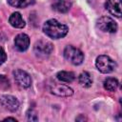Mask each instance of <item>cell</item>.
Masks as SVG:
<instances>
[{
    "label": "cell",
    "instance_id": "6da1fadb",
    "mask_svg": "<svg viewBox=\"0 0 122 122\" xmlns=\"http://www.w3.org/2000/svg\"><path fill=\"white\" fill-rule=\"evenodd\" d=\"M43 31L52 39H59L67 35L69 28L56 19H50L44 23Z\"/></svg>",
    "mask_w": 122,
    "mask_h": 122
},
{
    "label": "cell",
    "instance_id": "7a4b0ae2",
    "mask_svg": "<svg viewBox=\"0 0 122 122\" xmlns=\"http://www.w3.org/2000/svg\"><path fill=\"white\" fill-rule=\"evenodd\" d=\"M64 57L72 65H80L84 61V53L73 46H67L64 50Z\"/></svg>",
    "mask_w": 122,
    "mask_h": 122
},
{
    "label": "cell",
    "instance_id": "3957f363",
    "mask_svg": "<svg viewBox=\"0 0 122 122\" xmlns=\"http://www.w3.org/2000/svg\"><path fill=\"white\" fill-rule=\"evenodd\" d=\"M95 66L99 71L103 73H110L114 71L116 63L108 55H99L96 58Z\"/></svg>",
    "mask_w": 122,
    "mask_h": 122
},
{
    "label": "cell",
    "instance_id": "277c9868",
    "mask_svg": "<svg viewBox=\"0 0 122 122\" xmlns=\"http://www.w3.org/2000/svg\"><path fill=\"white\" fill-rule=\"evenodd\" d=\"M96 26L99 30L106 32L113 33L117 30V24L115 21L109 16H102L96 21Z\"/></svg>",
    "mask_w": 122,
    "mask_h": 122
},
{
    "label": "cell",
    "instance_id": "5b68a950",
    "mask_svg": "<svg viewBox=\"0 0 122 122\" xmlns=\"http://www.w3.org/2000/svg\"><path fill=\"white\" fill-rule=\"evenodd\" d=\"M34 53L37 56L40 57H45L48 56L51 53L52 50H53V46L51 42L46 41V40H39L35 43L34 45Z\"/></svg>",
    "mask_w": 122,
    "mask_h": 122
},
{
    "label": "cell",
    "instance_id": "8992f818",
    "mask_svg": "<svg viewBox=\"0 0 122 122\" xmlns=\"http://www.w3.org/2000/svg\"><path fill=\"white\" fill-rule=\"evenodd\" d=\"M13 76H14V80L17 83V85L21 88L27 89L29 87H30L31 85V78L30 76V74L28 72H26L25 71L22 70H15L13 71Z\"/></svg>",
    "mask_w": 122,
    "mask_h": 122
},
{
    "label": "cell",
    "instance_id": "52a82bcc",
    "mask_svg": "<svg viewBox=\"0 0 122 122\" xmlns=\"http://www.w3.org/2000/svg\"><path fill=\"white\" fill-rule=\"evenodd\" d=\"M0 103L3 107L10 112H15L19 108V101L12 95H2L0 96Z\"/></svg>",
    "mask_w": 122,
    "mask_h": 122
},
{
    "label": "cell",
    "instance_id": "ba28073f",
    "mask_svg": "<svg viewBox=\"0 0 122 122\" xmlns=\"http://www.w3.org/2000/svg\"><path fill=\"white\" fill-rule=\"evenodd\" d=\"M51 92L58 96H71L73 94V91L67 85L53 83L51 86Z\"/></svg>",
    "mask_w": 122,
    "mask_h": 122
},
{
    "label": "cell",
    "instance_id": "9c48e42d",
    "mask_svg": "<svg viewBox=\"0 0 122 122\" xmlns=\"http://www.w3.org/2000/svg\"><path fill=\"white\" fill-rule=\"evenodd\" d=\"M105 7L115 17H121V0H106Z\"/></svg>",
    "mask_w": 122,
    "mask_h": 122
},
{
    "label": "cell",
    "instance_id": "30bf717a",
    "mask_svg": "<svg viewBox=\"0 0 122 122\" xmlns=\"http://www.w3.org/2000/svg\"><path fill=\"white\" fill-rule=\"evenodd\" d=\"M15 48L20 51H25L30 46V37L25 33H19L14 38Z\"/></svg>",
    "mask_w": 122,
    "mask_h": 122
},
{
    "label": "cell",
    "instance_id": "8fae6325",
    "mask_svg": "<svg viewBox=\"0 0 122 122\" xmlns=\"http://www.w3.org/2000/svg\"><path fill=\"white\" fill-rule=\"evenodd\" d=\"M71 3L70 0H52L51 7L58 12H67L71 9Z\"/></svg>",
    "mask_w": 122,
    "mask_h": 122
},
{
    "label": "cell",
    "instance_id": "7c38bea8",
    "mask_svg": "<svg viewBox=\"0 0 122 122\" xmlns=\"http://www.w3.org/2000/svg\"><path fill=\"white\" fill-rule=\"evenodd\" d=\"M9 22H10V24L13 28H17V29H22L26 25L24 19L22 18V15L19 12H13V13H11V15L9 18Z\"/></svg>",
    "mask_w": 122,
    "mask_h": 122
},
{
    "label": "cell",
    "instance_id": "4fadbf2b",
    "mask_svg": "<svg viewBox=\"0 0 122 122\" xmlns=\"http://www.w3.org/2000/svg\"><path fill=\"white\" fill-rule=\"evenodd\" d=\"M56 76H57L58 80L62 81V82H66V83H71L75 78V74L72 71H61L57 72Z\"/></svg>",
    "mask_w": 122,
    "mask_h": 122
},
{
    "label": "cell",
    "instance_id": "5bb4252c",
    "mask_svg": "<svg viewBox=\"0 0 122 122\" xmlns=\"http://www.w3.org/2000/svg\"><path fill=\"white\" fill-rule=\"evenodd\" d=\"M104 88L105 90L109 91V92H114L116 91L117 87H118V80L116 78H113V77H108L105 79L104 81Z\"/></svg>",
    "mask_w": 122,
    "mask_h": 122
},
{
    "label": "cell",
    "instance_id": "9a60e30c",
    "mask_svg": "<svg viewBox=\"0 0 122 122\" xmlns=\"http://www.w3.org/2000/svg\"><path fill=\"white\" fill-rule=\"evenodd\" d=\"M78 80H79V83L81 84V86H83L85 88H89L92 84V79L91 77V74L88 71H83L82 73H80Z\"/></svg>",
    "mask_w": 122,
    "mask_h": 122
},
{
    "label": "cell",
    "instance_id": "2e32d148",
    "mask_svg": "<svg viewBox=\"0 0 122 122\" xmlns=\"http://www.w3.org/2000/svg\"><path fill=\"white\" fill-rule=\"evenodd\" d=\"M8 3L15 8H26L34 3V0H8Z\"/></svg>",
    "mask_w": 122,
    "mask_h": 122
},
{
    "label": "cell",
    "instance_id": "e0dca14e",
    "mask_svg": "<svg viewBox=\"0 0 122 122\" xmlns=\"http://www.w3.org/2000/svg\"><path fill=\"white\" fill-rule=\"evenodd\" d=\"M10 88V81L5 76L0 74V90H8Z\"/></svg>",
    "mask_w": 122,
    "mask_h": 122
},
{
    "label": "cell",
    "instance_id": "ac0fdd59",
    "mask_svg": "<svg viewBox=\"0 0 122 122\" xmlns=\"http://www.w3.org/2000/svg\"><path fill=\"white\" fill-rule=\"evenodd\" d=\"M27 117H28V120H30V121H36L38 119V116H37L36 112L33 110L29 111V112L27 114Z\"/></svg>",
    "mask_w": 122,
    "mask_h": 122
},
{
    "label": "cell",
    "instance_id": "d6986e66",
    "mask_svg": "<svg viewBox=\"0 0 122 122\" xmlns=\"http://www.w3.org/2000/svg\"><path fill=\"white\" fill-rule=\"evenodd\" d=\"M7 59V55H6V52L4 51V49L0 46V65H2Z\"/></svg>",
    "mask_w": 122,
    "mask_h": 122
},
{
    "label": "cell",
    "instance_id": "ffe728a7",
    "mask_svg": "<svg viewBox=\"0 0 122 122\" xmlns=\"http://www.w3.org/2000/svg\"><path fill=\"white\" fill-rule=\"evenodd\" d=\"M4 120H11V121H15V122L17 121L15 118H12V117H7V118H5Z\"/></svg>",
    "mask_w": 122,
    "mask_h": 122
}]
</instances>
